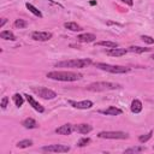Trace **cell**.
I'll return each mask as SVG.
<instances>
[{
    "label": "cell",
    "mask_w": 154,
    "mask_h": 154,
    "mask_svg": "<svg viewBox=\"0 0 154 154\" xmlns=\"http://www.w3.org/2000/svg\"><path fill=\"white\" fill-rule=\"evenodd\" d=\"M48 78L54 81H61V82H75L79 81L83 75L73 71H51L46 75Z\"/></svg>",
    "instance_id": "obj_1"
},
{
    "label": "cell",
    "mask_w": 154,
    "mask_h": 154,
    "mask_svg": "<svg viewBox=\"0 0 154 154\" xmlns=\"http://www.w3.org/2000/svg\"><path fill=\"white\" fill-rule=\"evenodd\" d=\"M91 64V60L88 58L84 59H70V60H64L57 63L54 66L55 67H72V69H83L87 67Z\"/></svg>",
    "instance_id": "obj_2"
},
{
    "label": "cell",
    "mask_w": 154,
    "mask_h": 154,
    "mask_svg": "<svg viewBox=\"0 0 154 154\" xmlns=\"http://www.w3.org/2000/svg\"><path fill=\"white\" fill-rule=\"evenodd\" d=\"M120 88H122L120 84L112 83V82H94L87 85V90L89 91H107V90H116Z\"/></svg>",
    "instance_id": "obj_3"
},
{
    "label": "cell",
    "mask_w": 154,
    "mask_h": 154,
    "mask_svg": "<svg viewBox=\"0 0 154 154\" xmlns=\"http://www.w3.org/2000/svg\"><path fill=\"white\" fill-rule=\"evenodd\" d=\"M95 66L100 70L111 72V73H126L130 72L131 69L126 66H120V65H111V64H105V63H95Z\"/></svg>",
    "instance_id": "obj_4"
},
{
    "label": "cell",
    "mask_w": 154,
    "mask_h": 154,
    "mask_svg": "<svg viewBox=\"0 0 154 154\" xmlns=\"http://www.w3.org/2000/svg\"><path fill=\"white\" fill-rule=\"evenodd\" d=\"M97 137L107 140H126L129 138V134L124 131H101L97 134Z\"/></svg>",
    "instance_id": "obj_5"
},
{
    "label": "cell",
    "mask_w": 154,
    "mask_h": 154,
    "mask_svg": "<svg viewBox=\"0 0 154 154\" xmlns=\"http://www.w3.org/2000/svg\"><path fill=\"white\" fill-rule=\"evenodd\" d=\"M31 90L40 97L45 99V100H52L57 97V93L52 89H48L46 87H32Z\"/></svg>",
    "instance_id": "obj_6"
},
{
    "label": "cell",
    "mask_w": 154,
    "mask_h": 154,
    "mask_svg": "<svg viewBox=\"0 0 154 154\" xmlns=\"http://www.w3.org/2000/svg\"><path fill=\"white\" fill-rule=\"evenodd\" d=\"M70 149L71 148L65 144H48L42 147V150L48 153H67L70 152Z\"/></svg>",
    "instance_id": "obj_7"
},
{
    "label": "cell",
    "mask_w": 154,
    "mask_h": 154,
    "mask_svg": "<svg viewBox=\"0 0 154 154\" xmlns=\"http://www.w3.org/2000/svg\"><path fill=\"white\" fill-rule=\"evenodd\" d=\"M69 103L77 109H89L94 106L93 101L90 100H83V101H73V100H69Z\"/></svg>",
    "instance_id": "obj_8"
},
{
    "label": "cell",
    "mask_w": 154,
    "mask_h": 154,
    "mask_svg": "<svg viewBox=\"0 0 154 154\" xmlns=\"http://www.w3.org/2000/svg\"><path fill=\"white\" fill-rule=\"evenodd\" d=\"M52 32L49 31H34L31 34V38L35 41H48L52 38Z\"/></svg>",
    "instance_id": "obj_9"
},
{
    "label": "cell",
    "mask_w": 154,
    "mask_h": 154,
    "mask_svg": "<svg viewBox=\"0 0 154 154\" xmlns=\"http://www.w3.org/2000/svg\"><path fill=\"white\" fill-rule=\"evenodd\" d=\"M24 96H25V99H26V101L29 102V105L35 109V111H37L38 113H43L45 112V107L41 105V103H38L32 96H30L29 94H24Z\"/></svg>",
    "instance_id": "obj_10"
},
{
    "label": "cell",
    "mask_w": 154,
    "mask_h": 154,
    "mask_svg": "<svg viewBox=\"0 0 154 154\" xmlns=\"http://www.w3.org/2000/svg\"><path fill=\"white\" fill-rule=\"evenodd\" d=\"M73 131H75V125L69 124V123L55 129V132L59 134V135H71Z\"/></svg>",
    "instance_id": "obj_11"
},
{
    "label": "cell",
    "mask_w": 154,
    "mask_h": 154,
    "mask_svg": "<svg viewBox=\"0 0 154 154\" xmlns=\"http://www.w3.org/2000/svg\"><path fill=\"white\" fill-rule=\"evenodd\" d=\"M96 40V36L94 34H89V32H85V34H79L77 36V41L78 42H82V43H89V42H94Z\"/></svg>",
    "instance_id": "obj_12"
},
{
    "label": "cell",
    "mask_w": 154,
    "mask_h": 154,
    "mask_svg": "<svg viewBox=\"0 0 154 154\" xmlns=\"http://www.w3.org/2000/svg\"><path fill=\"white\" fill-rule=\"evenodd\" d=\"M128 53V49H125V48H109L107 52H106V54L107 55H109V57H122V55H125Z\"/></svg>",
    "instance_id": "obj_13"
},
{
    "label": "cell",
    "mask_w": 154,
    "mask_h": 154,
    "mask_svg": "<svg viewBox=\"0 0 154 154\" xmlns=\"http://www.w3.org/2000/svg\"><path fill=\"white\" fill-rule=\"evenodd\" d=\"M91 130H93L91 125L85 124V123H82V124H76V125H75V131L79 132V134H83V135L89 134Z\"/></svg>",
    "instance_id": "obj_14"
},
{
    "label": "cell",
    "mask_w": 154,
    "mask_h": 154,
    "mask_svg": "<svg viewBox=\"0 0 154 154\" xmlns=\"http://www.w3.org/2000/svg\"><path fill=\"white\" fill-rule=\"evenodd\" d=\"M100 113L107 114V116H119V114L123 113V111L119 109V108H117V107H114V106H109V107L106 108V109H101Z\"/></svg>",
    "instance_id": "obj_15"
},
{
    "label": "cell",
    "mask_w": 154,
    "mask_h": 154,
    "mask_svg": "<svg viewBox=\"0 0 154 154\" xmlns=\"http://www.w3.org/2000/svg\"><path fill=\"white\" fill-rule=\"evenodd\" d=\"M22 125H23L25 129H36V128L38 126V124L36 123V120L32 119V118H26V119H24V120L22 122Z\"/></svg>",
    "instance_id": "obj_16"
},
{
    "label": "cell",
    "mask_w": 154,
    "mask_h": 154,
    "mask_svg": "<svg viewBox=\"0 0 154 154\" xmlns=\"http://www.w3.org/2000/svg\"><path fill=\"white\" fill-rule=\"evenodd\" d=\"M141 111H142V102H141L138 99L132 100V102H131V112H134V113H140Z\"/></svg>",
    "instance_id": "obj_17"
},
{
    "label": "cell",
    "mask_w": 154,
    "mask_h": 154,
    "mask_svg": "<svg viewBox=\"0 0 154 154\" xmlns=\"http://www.w3.org/2000/svg\"><path fill=\"white\" fill-rule=\"evenodd\" d=\"M64 28H66V29H69L71 31H81L82 30V28L77 23H75V22H66V23H64Z\"/></svg>",
    "instance_id": "obj_18"
},
{
    "label": "cell",
    "mask_w": 154,
    "mask_h": 154,
    "mask_svg": "<svg viewBox=\"0 0 154 154\" xmlns=\"http://www.w3.org/2000/svg\"><path fill=\"white\" fill-rule=\"evenodd\" d=\"M0 37L4 38V40H10V41H14V40H16L14 34H13L12 31H10V30H4V31H1V32H0Z\"/></svg>",
    "instance_id": "obj_19"
},
{
    "label": "cell",
    "mask_w": 154,
    "mask_h": 154,
    "mask_svg": "<svg viewBox=\"0 0 154 154\" xmlns=\"http://www.w3.org/2000/svg\"><path fill=\"white\" fill-rule=\"evenodd\" d=\"M129 52H134V53H146V52H149L150 48H147V47H140V46H130L128 48Z\"/></svg>",
    "instance_id": "obj_20"
},
{
    "label": "cell",
    "mask_w": 154,
    "mask_h": 154,
    "mask_svg": "<svg viewBox=\"0 0 154 154\" xmlns=\"http://www.w3.org/2000/svg\"><path fill=\"white\" fill-rule=\"evenodd\" d=\"M25 6H26V8H28L32 14H35L36 17H38V18H42V17H43V16H42V13H41V11H40V10H37L34 5H31V4L26 2V4H25Z\"/></svg>",
    "instance_id": "obj_21"
},
{
    "label": "cell",
    "mask_w": 154,
    "mask_h": 154,
    "mask_svg": "<svg viewBox=\"0 0 154 154\" xmlns=\"http://www.w3.org/2000/svg\"><path fill=\"white\" fill-rule=\"evenodd\" d=\"M24 95H20V94H18V93H16L13 96H12V100H13V102H14V105L17 106V107H20V106H23V102H24V97H23Z\"/></svg>",
    "instance_id": "obj_22"
},
{
    "label": "cell",
    "mask_w": 154,
    "mask_h": 154,
    "mask_svg": "<svg viewBox=\"0 0 154 154\" xmlns=\"http://www.w3.org/2000/svg\"><path fill=\"white\" fill-rule=\"evenodd\" d=\"M97 46H103V47H108V48H117L119 47L117 42H112V41H100V42H96Z\"/></svg>",
    "instance_id": "obj_23"
},
{
    "label": "cell",
    "mask_w": 154,
    "mask_h": 154,
    "mask_svg": "<svg viewBox=\"0 0 154 154\" xmlns=\"http://www.w3.org/2000/svg\"><path fill=\"white\" fill-rule=\"evenodd\" d=\"M17 148H28L32 146V141L31 140H22L19 142H17Z\"/></svg>",
    "instance_id": "obj_24"
},
{
    "label": "cell",
    "mask_w": 154,
    "mask_h": 154,
    "mask_svg": "<svg viewBox=\"0 0 154 154\" xmlns=\"http://www.w3.org/2000/svg\"><path fill=\"white\" fill-rule=\"evenodd\" d=\"M146 150V147H143V146H137V147H131V148H129V149H125V152L124 153H138V152H144Z\"/></svg>",
    "instance_id": "obj_25"
},
{
    "label": "cell",
    "mask_w": 154,
    "mask_h": 154,
    "mask_svg": "<svg viewBox=\"0 0 154 154\" xmlns=\"http://www.w3.org/2000/svg\"><path fill=\"white\" fill-rule=\"evenodd\" d=\"M14 26L17 29H24L28 26V22L24 20V19H16L14 20Z\"/></svg>",
    "instance_id": "obj_26"
},
{
    "label": "cell",
    "mask_w": 154,
    "mask_h": 154,
    "mask_svg": "<svg viewBox=\"0 0 154 154\" xmlns=\"http://www.w3.org/2000/svg\"><path fill=\"white\" fill-rule=\"evenodd\" d=\"M152 135H153V131L150 130L148 134H146V135H141V136L138 137V141H140L141 143H146V142L152 137Z\"/></svg>",
    "instance_id": "obj_27"
},
{
    "label": "cell",
    "mask_w": 154,
    "mask_h": 154,
    "mask_svg": "<svg viewBox=\"0 0 154 154\" xmlns=\"http://www.w3.org/2000/svg\"><path fill=\"white\" fill-rule=\"evenodd\" d=\"M88 143H90V138H89V137H83V138H81V140L77 142V146H78V147H84V146H87Z\"/></svg>",
    "instance_id": "obj_28"
},
{
    "label": "cell",
    "mask_w": 154,
    "mask_h": 154,
    "mask_svg": "<svg viewBox=\"0 0 154 154\" xmlns=\"http://www.w3.org/2000/svg\"><path fill=\"white\" fill-rule=\"evenodd\" d=\"M141 38H142L143 42H146V43H148V45H153V43H154V38L150 37V36H148V35H142Z\"/></svg>",
    "instance_id": "obj_29"
},
{
    "label": "cell",
    "mask_w": 154,
    "mask_h": 154,
    "mask_svg": "<svg viewBox=\"0 0 154 154\" xmlns=\"http://www.w3.org/2000/svg\"><path fill=\"white\" fill-rule=\"evenodd\" d=\"M7 103H8V97L7 96H4L2 99H1V108L2 109H6V107H7Z\"/></svg>",
    "instance_id": "obj_30"
},
{
    "label": "cell",
    "mask_w": 154,
    "mask_h": 154,
    "mask_svg": "<svg viewBox=\"0 0 154 154\" xmlns=\"http://www.w3.org/2000/svg\"><path fill=\"white\" fill-rule=\"evenodd\" d=\"M122 2H124V4H126V5H129V6H132L134 5V0H120Z\"/></svg>",
    "instance_id": "obj_31"
},
{
    "label": "cell",
    "mask_w": 154,
    "mask_h": 154,
    "mask_svg": "<svg viewBox=\"0 0 154 154\" xmlns=\"http://www.w3.org/2000/svg\"><path fill=\"white\" fill-rule=\"evenodd\" d=\"M6 22H7V19H6V18H2V19H1V23H0V28H2V26L6 24Z\"/></svg>",
    "instance_id": "obj_32"
},
{
    "label": "cell",
    "mask_w": 154,
    "mask_h": 154,
    "mask_svg": "<svg viewBox=\"0 0 154 154\" xmlns=\"http://www.w3.org/2000/svg\"><path fill=\"white\" fill-rule=\"evenodd\" d=\"M152 59H153V60H154V54H153V55H152Z\"/></svg>",
    "instance_id": "obj_33"
},
{
    "label": "cell",
    "mask_w": 154,
    "mask_h": 154,
    "mask_svg": "<svg viewBox=\"0 0 154 154\" xmlns=\"http://www.w3.org/2000/svg\"><path fill=\"white\" fill-rule=\"evenodd\" d=\"M153 148H154V146H153Z\"/></svg>",
    "instance_id": "obj_34"
}]
</instances>
